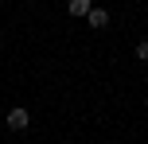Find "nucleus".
Masks as SVG:
<instances>
[{"label": "nucleus", "mask_w": 148, "mask_h": 144, "mask_svg": "<svg viewBox=\"0 0 148 144\" xmlns=\"http://www.w3.org/2000/svg\"><path fill=\"white\" fill-rule=\"evenodd\" d=\"M27 125H31V113H27L23 105H16L12 113H8V129H12V132H23Z\"/></svg>", "instance_id": "1"}, {"label": "nucleus", "mask_w": 148, "mask_h": 144, "mask_svg": "<svg viewBox=\"0 0 148 144\" xmlns=\"http://www.w3.org/2000/svg\"><path fill=\"white\" fill-rule=\"evenodd\" d=\"M86 23H90V27H94V31H101V27H109V12H105V8H90V12H86Z\"/></svg>", "instance_id": "2"}, {"label": "nucleus", "mask_w": 148, "mask_h": 144, "mask_svg": "<svg viewBox=\"0 0 148 144\" xmlns=\"http://www.w3.org/2000/svg\"><path fill=\"white\" fill-rule=\"evenodd\" d=\"M90 8H94V0H70V4H66V12H70V16H78V20H86V12H90Z\"/></svg>", "instance_id": "3"}, {"label": "nucleus", "mask_w": 148, "mask_h": 144, "mask_svg": "<svg viewBox=\"0 0 148 144\" xmlns=\"http://www.w3.org/2000/svg\"><path fill=\"white\" fill-rule=\"evenodd\" d=\"M136 59L148 62V39H140V43H136Z\"/></svg>", "instance_id": "4"}, {"label": "nucleus", "mask_w": 148, "mask_h": 144, "mask_svg": "<svg viewBox=\"0 0 148 144\" xmlns=\"http://www.w3.org/2000/svg\"><path fill=\"white\" fill-rule=\"evenodd\" d=\"M144 101H148V93H144Z\"/></svg>", "instance_id": "5"}]
</instances>
